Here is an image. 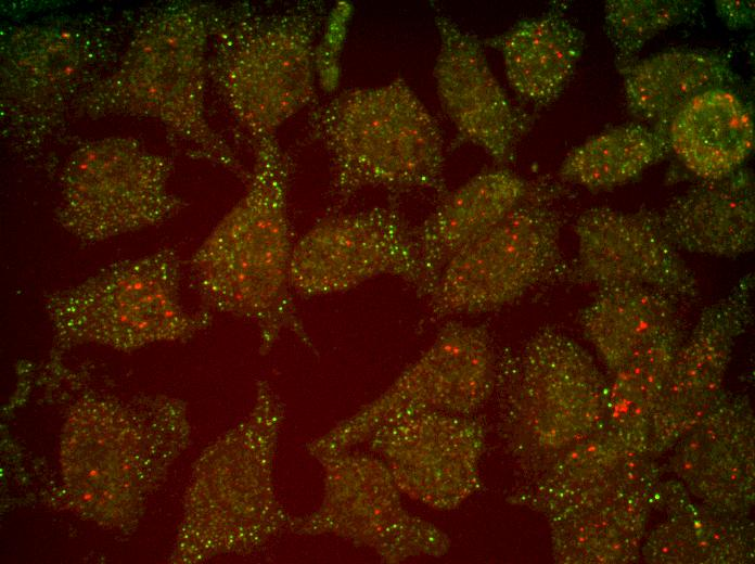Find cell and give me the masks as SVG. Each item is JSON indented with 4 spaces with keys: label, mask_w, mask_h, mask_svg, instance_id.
<instances>
[{
    "label": "cell",
    "mask_w": 755,
    "mask_h": 564,
    "mask_svg": "<svg viewBox=\"0 0 755 564\" xmlns=\"http://www.w3.org/2000/svg\"><path fill=\"white\" fill-rule=\"evenodd\" d=\"M64 437V474L74 498L93 517H117L135 504L140 484L139 437L120 403L81 400Z\"/></svg>",
    "instance_id": "cell-17"
},
{
    "label": "cell",
    "mask_w": 755,
    "mask_h": 564,
    "mask_svg": "<svg viewBox=\"0 0 755 564\" xmlns=\"http://www.w3.org/2000/svg\"><path fill=\"white\" fill-rule=\"evenodd\" d=\"M668 497L667 518L642 548L654 563H741L751 559V527L705 504Z\"/></svg>",
    "instance_id": "cell-27"
},
{
    "label": "cell",
    "mask_w": 755,
    "mask_h": 564,
    "mask_svg": "<svg viewBox=\"0 0 755 564\" xmlns=\"http://www.w3.org/2000/svg\"><path fill=\"white\" fill-rule=\"evenodd\" d=\"M667 139L670 151L702 180L726 176L753 152L752 108L734 89L705 91L675 115Z\"/></svg>",
    "instance_id": "cell-25"
},
{
    "label": "cell",
    "mask_w": 755,
    "mask_h": 564,
    "mask_svg": "<svg viewBox=\"0 0 755 564\" xmlns=\"http://www.w3.org/2000/svg\"><path fill=\"white\" fill-rule=\"evenodd\" d=\"M434 21L439 38L435 88L457 141L482 149L500 167L513 163L532 116L512 103L496 78L483 39L435 5Z\"/></svg>",
    "instance_id": "cell-15"
},
{
    "label": "cell",
    "mask_w": 755,
    "mask_h": 564,
    "mask_svg": "<svg viewBox=\"0 0 755 564\" xmlns=\"http://www.w3.org/2000/svg\"><path fill=\"white\" fill-rule=\"evenodd\" d=\"M553 191L540 184L479 239L455 254L430 294L435 319L489 312L554 278L567 277L561 214Z\"/></svg>",
    "instance_id": "cell-8"
},
{
    "label": "cell",
    "mask_w": 755,
    "mask_h": 564,
    "mask_svg": "<svg viewBox=\"0 0 755 564\" xmlns=\"http://www.w3.org/2000/svg\"><path fill=\"white\" fill-rule=\"evenodd\" d=\"M702 2L693 0H609L604 3V31L623 72L636 61L653 37L695 15Z\"/></svg>",
    "instance_id": "cell-30"
},
{
    "label": "cell",
    "mask_w": 755,
    "mask_h": 564,
    "mask_svg": "<svg viewBox=\"0 0 755 564\" xmlns=\"http://www.w3.org/2000/svg\"><path fill=\"white\" fill-rule=\"evenodd\" d=\"M402 493L439 511L457 509L481 488L485 427L472 414L406 412L368 439Z\"/></svg>",
    "instance_id": "cell-13"
},
{
    "label": "cell",
    "mask_w": 755,
    "mask_h": 564,
    "mask_svg": "<svg viewBox=\"0 0 755 564\" xmlns=\"http://www.w3.org/2000/svg\"><path fill=\"white\" fill-rule=\"evenodd\" d=\"M496 375L497 357L486 326L449 321L384 393L315 441L310 452L318 457L349 450L406 412L473 414L494 395Z\"/></svg>",
    "instance_id": "cell-11"
},
{
    "label": "cell",
    "mask_w": 755,
    "mask_h": 564,
    "mask_svg": "<svg viewBox=\"0 0 755 564\" xmlns=\"http://www.w3.org/2000/svg\"><path fill=\"white\" fill-rule=\"evenodd\" d=\"M214 13L213 8L192 2L162 10L137 31L117 68L80 94L75 107L92 117L117 114L157 119L194 157L223 166L247 181L251 171L206 116Z\"/></svg>",
    "instance_id": "cell-2"
},
{
    "label": "cell",
    "mask_w": 755,
    "mask_h": 564,
    "mask_svg": "<svg viewBox=\"0 0 755 564\" xmlns=\"http://www.w3.org/2000/svg\"><path fill=\"white\" fill-rule=\"evenodd\" d=\"M655 498V485H622L577 497L545 515L559 563H620L635 559Z\"/></svg>",
    "instance_id": "cell-19"
},
{
    "label": "cell",
    "mask_w": 755,
    "mask_h": 564,
    "mask_svg": "<svg viewBox=\"0 0 755 564\" xmlns=\"http://www.w3.org/2000/svg\"><path fill=\"white\" fill-rule=\"evenodd\" d=\"M321 2L215 11L208 75L253 144L316 99Z\"/></svg>",
    "instance_id": "cell-4"
},
{
    "label": "cell",
    "mask_w": 755,
    "mask_h": 564,
    "mask_svg": "<svg viewBox=\"0 0 755 564\" xmlns=\"http://www.w3.org/2000/svg\"><path fill=\"white\" fill-rule=\"evenodd\" d=\"M539 185L500 167L484 170L448 192L435 210L412 228L425 296L455 254L499 223Z\"/></svg>",
    "instance_id": "cell-21"
},
{
    "label": "cell",
    "mask_w": 755,
    "mask_h": 564,
    "mask_svg": "<svg viewBox=\"0 0 755 564\" xmlns=\"http://www.w3.org/2000/svg\"><path fill=\"white\" fill-rule=\"evenodd\" d=\"M681 342L677 324L612 373L603 421L607 422V432L632 449L641 452L651 449L653 419Z\"/></svg>",
    "instance_id": "cell-28"
},
{
    "label": "cell",
    "mask_w": 755,
    "mask_h": 564,
    "mask_svg": "<svg viewBox=\"0 0 755 564\" xmlns=\"http://www.w3.org/2000/svg\"><path fill=\"white\" fill-rule=\"evenodd\" d=\"M254 145L247 189L193 254L192 283L204 308L253 321L261 354L284 330L312 349L293 302L287 198L292 162L274 136Z\"/></svg>",
    "instance_id": "cell-1"
},
{
    "label": "cell",
    "mask_w": 755,
    "mask_h": 564,
    "mask_svg": "<svg viewBox=\"0 0 755 564\" xmlns=\"http://www.w3.org/2000/svg\"><path fill=\"white\" fill-rule=\"evenodd\" d=\"M662 231L678 249L738 257L755 245V188L751 168L702 180L660 211Z\"/></svg>",
    "instance_id": "cell-20"
},
{
    "label": "cell",
    "mask_w": 755,
    "mask_h": 564,
    "mask_svg": "<svg viewBox=\"0 0 755 564\" xmlns=\"http://www.w3.org/2000/svg\"><path fill=\"white\" fill-rule=\"evenodd\" d=\"M483 43L500 52L513 91L533 105L546 106L572 79L584 52L585 34L567 16L566 5L554 2Z\"/></svg>",
    "instance_id": "cell-22"
},
{
    "label": "cell",
    "mask_w": 755,
    "mask_h": 564,
    "mask_svg": "<svg viewBox=\"0 0 755 564\" xmlns=\"http://www.w3.org/2000/svg\"><path fill=\"white\" fill-rule=\"evenodd\" d=\"M282 405L268 384L257 385L248 420L205 454L188 498L184 540L197 557L251 551L266 543L290 518L272 484Z\"/></svg>",
    "instance_id": "cell-6"
},
{
    "label": "cell",
    "mask_w": 755,
    "mask_h": 564,
    "mask_svg": "<svg viewBox=\"0 0 755 564\" xmlns=\"http://www.w3.org/2000/svg\"><path fill=\"white\" fill-rule=\"evenodd\" d=\"M309 127L330 158L337 207L366 188L448 194L442 130L401 77L340 92L311 111Z\"/></svg>",
    "instance_id": "cell-3"
},
{
    "label": "cell",
    "mask_w": 755,
    "mask_h": 564,
    "mask_svg": "<svg viewBox=\"0 0 755 564\" xmlns=\"http://www.w3.org/2000/svg\"><path fill=\"white\" fill-rule=\"evenodd\" d=\"M90 59V43L75 28H20L4 44L2 88L25 110L55 111L76 89Z\"/></svg>",
    "instance_id": "cell-23"
},
{
    "label": "cell",
    "mask_w": 755,
    "mask_h": 564,
    "mask_svg": "<svg viewBox=\"0 0 755 564\" xmlns=\"http://www.w3.org/2000/svg\"><path fill=\"white\" fill-rule=\"evenodd\" d=\"M619 74L628 114L665 137L675 115L694 97L718 88L737 90L740 84L729 60L705 49L658 52Z\"/></svg>",
    "instance_id": "cell-24"
},
{
    "label": "cell",
    "mask_w": 755,
    "mask_h": 564,
    "mask_svg": "<svg viewBox=\"0 0 755 564\" xmlns=\"http://www.w3.org/2000/svg\"><path fill=\"white\" fill-rule=\"evenodd\" d=\"M670 152L667 137L632 123L609 129L574 148L559 167V177L587 189L624 184Z\"/></svg>",
    "instance_id": "cell-29"
},
{
    "label": "cell",
    "mask_w": 755,
    "mask_h": 564,
    "mask_svg": "<svg viewBox=\"0 0 755 564\" xmlns=\"http://www.w3.org/2000/svg\"><path fill=\"white\" fill-rule=\"evenodd\" d=\"M384 274L425 296L412 228L394 206L328 216L294 244L291 287L302 296L345 292Z\"/></svg>",
    "instance_id": "cell-12"
},
{
    "label": "cell",
    "mask_w": 755,
    "mask_h": 564,
    "mask_svg": "<svg viewBox=\"0 0 755 564\" xmlns=\"http://www.w3.org/2000/svg\"><path fill=\"white\" fill-rule=\"evenodd\" d=\"M577 255L566 279L597 289L636 285L677 299L700 294L694 272L662 231L656 211L596 206L574 223Z\"/></svg>",
    "instance_id": "cell-14"
},
{
    "label": "cell",
    "mask_w": 755,
    "mask_h": 564,
    "mask_svg": "<svg viewBox=\"0 0 755 564\" xmlns=\"http://www.w3.org/2000/svg\"><path fill=\"white\" fill-rule=\"evenodd\" d=\"M715 10L722 23L732 30L752 28L754 25V2L717 0Z\"/></svg>",
    "instance_id": "cell-31"
},
{
    "label": "cell",
    "mask_w": 755,
    "mask_h": 564,
    "mask_svg": "<svg viewBox=\"0 0 755 564\" xmlns=\"http://www.w3.org/2000/svg\"><path fill=\"white\" fill-rule=\"evenodd\" d=\"M171 171L170 159L133 138L87 142L62 170L56 221L85 244L163 223L185 206L169 191Z\"/></svg>",
    "instance_id": "cell-9"
},
{
    "label": "cell",
    "mask_w": 755,
    "mask_h": 564,
    "mask_svg": "<svg viewBox=\"0 0 755 564\" xmlns=\"http://www.w3.org/2000/svg\"><path fill=\"white\" fill-rule=\"evenodd\" d=\"M181 262L174 249L113 262L84 281L49 293L44 307L60 347L98 343L132 350L187 339L212 321L180 302Z\"/></svg>",
    "instance_id": "cell-7"
},
{
    "label": "cell",
    "mask_w": 755,
    "mask_h": 564,
    "mask_svg": "<svg viewBox=\"0 0 755 564\" xmlns=\"http://www.w3.org/2000/svg\"><path fill=\"white\" fill-rule=\"evenodd\" d=\"M754 425L748 402L722 392L679 441L671 461L688 489L721 513L750 510L754 488Z\"/></svg>",
    "instance_id": "cell-18"
},
{
    "label": "cell",
    "mask_w": 755,
    "mask_h": 564,
    "mask_svg": "<svg viewBox=\"0 0 755 564\" xmlns=\"http://www.w3.org/2000/svg\"><path fill=\"white\" fill-rule=\"evenodd\" d=\"M606 386L579 344L546 326L519 355L497 359L499 435L509 452L538 474L600 428Z\"/></svg>",
    "instance_id": "cell-5"
},
{
    "label": "cell",
    "mask_w": 755,
    "mask_h": 564,
    "mask_svg": "<svg viewBox=\"0 0 755 564\" xmlns=\"http://www.w3.org/2000/svg\"><path fill=\"white\" fill-rule=\"evenodd\" d=\"M754 277H742L729 293L704 308L679 345L655 412L651 449L666 448L688 433L719 395L737 338L752 319Z\"/></svg>",
    "instance_id": "cell-16"
},
{
    "label": "cell",
    "mask_w": 755,
    "mask_h": 564,
    "mask_svg": "<svg viewBox=\"0 0 755 564\" xmlns=\"http://www.w3.org/2000/svg\"><path fill=\"white\" fill-rule=\"evenodd\" d=\"M317 458L325 474L322 503L308 515L290 518L292 531L338 536L371 549L384 563L442 557L449 551L445 531L404 507L401 490L379 457L345 450Z\"/></svg>",
    "instance_id": "cell-10"
},
{
    "label": "cell",
    "mask_w": 755,
    "mask_h": 564,
    "mask_svg": "<svg viewBox=\"0 0 755 564\" xmlns=\"http://www.w3.org/2000/svg\"><path fill=\"white\" fill-rule=\"evenodd\" d=\"M677 300L650 287L605 286L598 289L578 320L587 341L614 373L678 324Z\"/></svg>",
    "instance_id": "cell-26"
}]
</instances>
